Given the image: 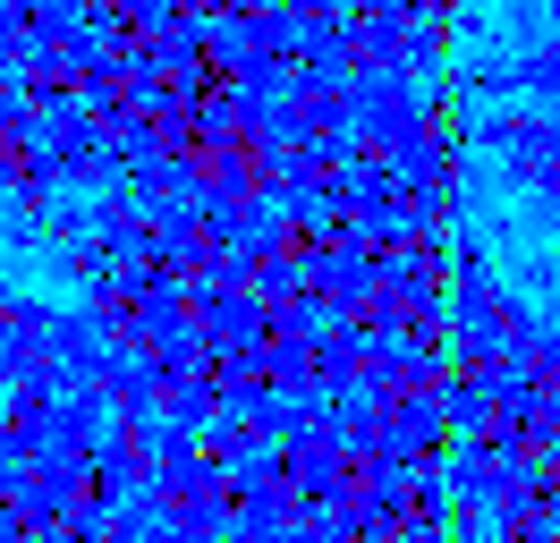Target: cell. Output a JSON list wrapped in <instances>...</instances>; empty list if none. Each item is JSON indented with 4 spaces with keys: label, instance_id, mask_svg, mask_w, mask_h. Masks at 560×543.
<instances>
[{
    "label": "cell",
    "instance_id": "cell-1",
    "mask_svg": "<svg viewBox=\"0 0 560 543\" xmlns=\"http://www.w3.org/2000/svg\"><path fill=\"white\" fill-rule=\"evenodd\" d=\"M424 111H433V102H424L408 77H374V85H349V136H357V153L390 162V153H399V145L424 128Z\"/></svg>",
    "mask_w": 560,
    "mask_h": 543
},
{
    "label": "cell",
    "instance_id": "cell-2",
    "mask_svg": "<svg viewBox=\"0 0 560 543\" xmlns=\"http://www.w3.org/2000/svg\"><path fill=\"white\" fill-rule=\"evenodd\" d=\"M0 501L18 509L35 535H51V527L77 509V467H69V459H26V467L9 475V493H0Z\"/></svg>",
    "mask_w": 560,
    "mask_h": 543
},
{
    "label": "cell",
    "instance_id": "cell-3",
    "mask_svg": "<svg viewBox=\"0 0 560 543\" xmlns=\"http://www.w3.org/2000/svg\"><path fill=\"white\" fill-rule=\"evenodd\" d=\"M255 434L272 441V450H298V441L323 434V400H272L264 416H255Z\"/></svg>",
    "mask_w": 560,
    "mask_h": 543
}]
</instances>
